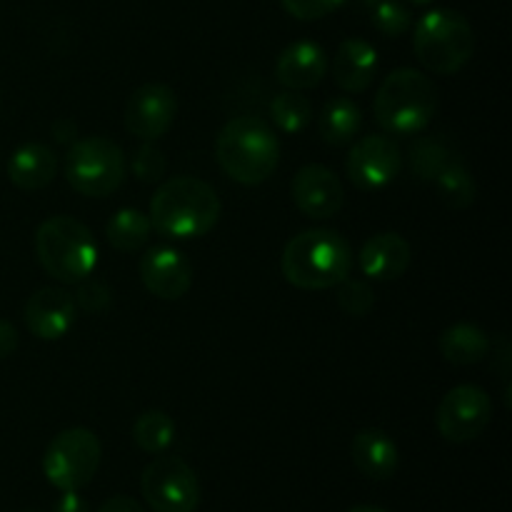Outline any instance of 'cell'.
I'll use <instances>...</instances> for the list:
<instances>
[{
  "label": "cell",
  "instance_id": "6da1fadb",
  "mask_svg": "<svg viewBox=\"0 0 512 512\" xmlns=\"http://www.w3.org/2000/svg\"><path fill=\"white\" fill-rule=\"evenodd\" d=\"M223 205L218 193L205 180L193 175L170 178L155 190L150 200V225L173 240L203 238L218 225Z\"/></svg>",
  "mask_w": 512,
  "mask_h": 512
},
{
  "label": "cell",
  "instance_id": "7a4b0ae2",
  "mask_svg": "<svg viewBox=\"0 0 512 512\" xmlns=\"http://www.w3.org/2000/svg\"><path fill=\"white\" fill-rule=\"evenodd\" d=\"M353 268V248L328 228L303 230L285 243L280 270L293 288L330 290L343 283Z\"/></svg>",
  "mask_w": 512,
  "mask_h": 512
},
{
  "label": "cell",
  "instance_id": "3957f363",
  "mask_svg": "<svg viewBox=\"0 0 512 512\" xmlns=\"http://www.w3.org/2000/svg\"><path fill=\"white\" fill-rule=\"evenodd\" d=\"M215 160L230 180L260 185L280 163V140L265 120L240 115L228 120L215 138Z\"/></svg>",
  "mask_w": 512,
  "mask_h": 512
},
{
  "label": "cell",
  "instance_id": "277c9868",
  "mask_svg": "<svg viewBox=\"0 0 512 512\" xmlns=\"http://www.w3.org/2000/svg\"><path fill=\"white\" fill-rule=\"evenodd\" d=\"M438 110L433 80L415 68H398L385 75L375 93L373 113L390 135H418Z\"/></svg>",
  "mask_w": 512,
  "mask_h": 512
},
{
  "label": "cell",
  "instance_id": "5b68a950",
  "mask_svg": "<svg viewBox=\"0 0 512 512\" xmlns=\"http://www.w3.org/2000/svg\"><path fill=\"white\" fill-rule=\"evenodd\" d=\"M35 255L48 275L60 283H80L98 265V245L85 223L70 215H53L35 230Z\"/></svg>",
  "mask_w": 512,
  "mask_h": 512
},
{
  "label": "cell",
  "instance_id": "8992f818",
  "mask_svg": "<svg viewBox=\"0 0 512 512\" xmlns=\"http://www.w3.org/2000/svg\"><path fill=\"white\" fill-rule=\"evenodd\" d=\"M413 50L433 75H455L475 53L473 25L458 10H430L415 23Z\"/></svg>",
  "mask_w": 512,
  "mask_h": 512
},
{
  "label": "cell",
  "instance_id": "52a82bcc",
  "mask_svg": "<svg viewBox=\"0 0 512 512\" xmlns=\"http://www.w3.org/2000/svg\"><path fill=\"white\" fill-rule=\"evenodd\" d=\"M65 180L70 188L88 198H108L128 175L123 148L103 135H90L70 143L65 153Z\"/></svg>",
  "mask_w": 512,
  "mask_h": 512
},
{
  "label": "cell",
  "instance_id": "ba28073f",
  "mask_svg": "<svg viewBox=\"0 0 512 512\" xmlns=\"http://www.w3.org/2000/svg\"><path fill=\"white\" fill-rule=\"evenodd\" d=\"M103 448L93 430L68 428L55 435L43 455V475L60 493L80 490L95 478Z\"/></svg>",
  "mask_w": 512,
  "mask_h": 512
},
{
  "label": "cell",
  "instance_id": "9c48e42d",
  "mask_svg": "<svg viewBox=\"0 0 512 512\" xmlns=\"http://www.w3.org/2000/svg\"><path fill=\"white\" fill-rule=\"evenodd\" d=\"M140 493L153 512H195L200 505L198 475L178 455H158L145 465Z\"/></svg>",
  "mask_w": 512,
  "mask_h": 512
},
{
  "label": "cell",
  "instance_id": "30bf717a",
  "mask_svg": "<svg viewBox=\"0 0 512 512\" xmlns=\"http://www.w3.org/2000/svg\"><path fill=\"white\" fill-rule=\"evenodd\" d=\"M493 420V400L478 385H455L440 400L435 425L448 443H470L480 438Z\"/></svg>",
  "mask_w": 512,
  "mask_h": 512
},
{
  "label": "cell",
  "instance_id": "8fae6325",
  "mask_svg": "<svg viewBox=\"0 0 512 512\" xmlns=\"http://www.w3.org/2000/svg\"><path fill=\"white\" fill-rule=\"evenodd\" d=\"M403 168V153L388 135H365L355 140L345 160L350 183L365 193H375L393 183Z\"/></svg>",
  "mask_w": 512,
  "mask_h": 512
},
{
  "label": "cell",
  "instance_id": "7c38bea8",
  "mask_svg": "<svg viewBox=\"0 0 512 512\" xmlns=\"http://www.w3.org/2000/svg\"><path fill=\"white\" fill-rule=\"evenodd\" d=\"M175 113V90L165 83H145L130 95L125 105V130L143 143H155L173 128Z\"/></svg>",
  "mask_w": 512,
  "mask_h": 512
},
{
  "label": "cell",
  "instance_id": "4fadbf2b",
  "mask_svg": "<svg viewBox=\"0 0 512 512\" xmlns=\"http://www.w3.org/2000/svg\"><path fill=\"white\" fill-rule=\"evenodd\" d=\"M293 203L305 218L328 220L343 210L345 190L338 175L318 163L303 165L290 183Z\"/></svg>",
  "mask_w": 512,
  "mask_h": 512
},
{
  "label": "cell",
  "instance_id": "5bb4252c",
  "mask_svg": "<svg viewBox=\"0 0 512 512\" xmlns=\"http://www.w3.org/2000/svg\"><path fill=\"white\" fill-rule=\"evenodd\" d=\"M138 273L145 290L160 300H180L193 285V265L178 248L170 245H155L145 250Z\"/></svg>",
  "mask_w": 512,
  "mask_h": 512
},
{
  "label": "cell",
  "instance_id": "9a60e30c",
  "mask_svg": "<svg viewBox=\"0 0 512 512\" xmlns=\"http://www.w3.org/2000/svg\"><path fill=\"white\" fill-rule=\"evenodd\" d=\"M25 328L40 340H60L73 330L78 305L63 288H40L28 298L23 310Z\"/></svg>",
  "mask_w": 512,
  "mask_h": 512
},
{
  "label": "cell",
  "instance_id": "2e32d148",
  "mask_svg": "<svg viewBox=\"0 0 512 512\" xmlns=\"http://www.w3.org/2000/svg\"><path fill=\"white\" fill-rule=\"evenodd\" d=\"M330 70V58L313 40H295L275 63V78L285 90L318 88Z\"/></svg>",
  "mask_w": 512,
  "mask_h": 512
},
{
  "label": "cell",
  "instance_id": "e0dca14e",
  "mask_svg": "<svg viewBox=\"0 0 512 512\" xmlns=\"http://www.w3.org/2000/svg\"><path fill=\"white\" fill-rule=\"evenodd\" d=\"M358 263L370 280L390 283L408 273L410 263H413V250L403 235L378 233L365 240L358 253Z\"/></svg>",
  "mask_w": 512,
  "mask_h": 512
},
{
  "label": "cell",
  "instance_id": "ac0fdd59",
  "mask_svg": "<svg viewBox=\"0 0 512 512\" xmlns=\"http://www.w3.org/2000/svg\"><path fill=\"white\" fill-rule=\"evenodd\" d=\"M378 75V50L363 38H348L333 55V80L345 93H365Z\"/></svg>",
  "mask_w": 512,
  "mask_h": 512
},
{
  "label": "cell",
  "instance_id": "d6986e66",
  "mask_svg": "<svg viewBox=\"0 0 512 512\" xmlns=\"http://www.w3.org/2000/svg\"><path fill=\"white\" fill-rule=\"evenodd\" d=\"M350 458L355 468L370 480H390L398 473V445L380 428L358 430L350 443Z\"/></svg>",
  "mask_w": 512,
  "mask_h": 512
},
{
  "label": "cell",
  "instance_id": "ffe728a7",
  "mask_svg": "<svg viewBox=\"0 0 512 512\" xmlns=\"http://www.w3.org/2000/svg\"><path fill=\"white\" fill-rule=\"evenodd\" d=\"M58 173V158L53 148L43 143H25L10 155L8 178L18 190L33 193V190L48 188Z\"/></svg>",
  "mask_w": 512,
  "mask_h": 512
},
{
  "label": "cell",
  "instance_id": "44dd1931",
  "mask_svg": "<svg viewBox=\"0 0 512 512\" xmlns=\"http://www.w3.org/2000/svg\"><path fill=\"white\" fill-rule=\"evenodd\" d=\"M438 345L440 355L450 365H475L488 358L490 348H493L488 333L473 323H455L445 328Z\"/></svg>",
  "mask_w": 512,
  "mask_h": 512
},
{
  "label": "cell",
  "instance_id": "7402d4cb",
  "mask_svg": "<svg viewBox=\"0 0 512 512\" xmlns=\"http://www.w3.org/2000/svg\"><path fill=\"white\" fill-rule=\"evenodd\" d=\"M360 125H363V113H360L358 103H353L350 98L328 100L318 120L320 138L335 148L353 143L355 135L360 133Z\"/></svg>",
  "mask_w": 512,
  "mask_h": 512
},
{
  "label": "cell",
  "instance_id": "603a6c76",
  "mask_svg": "<svg viewBox=\"0 0 512 512\" xmlns=\"http://www.w3.org/2000/svg\"><path fill=\"white\" fill-rule=\"evenodd\" d=\"M153 225L150 218L138 208H120L105 225L108 243L120 253H138L150 240Z\"/></svg>",
  "mask_w": 512,
  "mask_h": 512
},
{
  "label": "cell",
  "instance_id": "cb8c5ba5",
  "mask_svg": "<svg viewBox=\"0 0 512 512\" xmlns=\"http://www.w3.org/2000/svg\"><path fill=\"white\" fill-rule=\"evenodd\" d=\"M133 443L148 455H163L175 443V423L163 410H145L133 423Z\"/></svg>",
  "mask_w": 512,
  "mask_h": 512
},
{
  "label": "cell",
  "instance_id": "d4e9b609",
  "mask_svg": "<svg viewBox=\"0 0 512 512\" xmlns=\"http://www.w3.org/2000/svg\"><path fill=\"white\" fill-rule=\"evenodd\" d=\"M433 185L435 190H438V198L453 210L468 208V205L475 203V195H478V185H475L470 170L455 158L440 170L438 178L433 180Z\"/></svg>",
  "mask_w": 512,
  "mask_h": 512
},
{
  "label": "cell",
  "instance_id": "484cf974",
  "mask_svg": "<svg viewBox=\"0 0 512 512\" xmlns=\"http://www.w3.org/2000/svg\"><path fill=\"white\" fill-rule=\"evenodd\" d=\"M270 118L278 130L298 135L313 120V103L305 95H300V90H283L270 100Z\"/></svg>",
  "mask_w": 512,
  "mask_h": 512
},
{
  "label": "cell",
  "instance_id": "4316f807",
  "mask_svg": "<svg viewBox=\"0 0 512 512\" xmlns=\"http://www.w3.org/2000/svg\"><path fill=\"white\" fill-rule=\"evenodd\" d=\"M450 160H453V153L438 138L423 135V138H415L413 145H410V170H413L415 178L425 180V183H433Z\"/></svg>",
  "mask_w": 512,
  "mask_h": 512
},
{
  "label": "cell",
  "instance_id": "83f0119b",
  "mask_svg": "<svg viewBox=\"0 0 512 512\" xmlns=\"http://www.w3.org/2000/svg\"><path fill=\"white\" fill-rule=\"evenodd\" d=\"M370 10V23L385 38H400L413 28L410 10L400 0H380Z\"/></svg>",
  "mask_w": 512,
  "mask_h": 512
},
{
  "label": "cell",
  "instance_id": "f1b7e54d",
  "mask_svg": "<svg viewBox=\"0 0 512 512\" xmlns=\"http://www.w3.org/2000/svg\"><path fill=\"white\" fill-rule=\"evenodd\" d=\"M335 288H338V295H335V298H338L340 310H343L345 315H350V318H365V315L375 308V290L370 288L365 280H353L348 275V278L340 285H335Z\"/></svg>",
  "mask_w": 512,
  "mask_h": 512
},
{
  "label": "cell",
  "instance_id": "f546056e",
  "mask_svg": "<svg viewBox=\"0 0 512 512\" xmlns=\"http://www.w3.org/2000/svg\"><path fill=\"white\" fill-rule=\"evenodd\" d=\"M78 290H75L73 300L75 305H78V310H83V313L88 315H103L108 313L110 305H113V290L108 288L105 283H100V280H80Z\"/></svg>",
  "mask_w": 512,
  "mask_h": 512
},
{
  "label": "cell",
  "instance_id": "4dcf8cb0",
  "mask_svg": "<svg viewBox=\"0 0 512 512\" xmlns=\"http://www.w3.org/2000/svg\"><path fill=\"white\" fill-rule=\"evenodd\" d=\"M168 170L165 153L153 143H143L133 155V175L140 183H160Z\"/></svg>",
  "mask_w": 512,
  "mask_h": 512
},
{
  "label": "cell",
  "instance_id": "1f68e13d",
  "mask_svg": "<svg viewBox=\"0 0 512 512\" xmlns=\"http://www.w3.org/2000/svg\"><path fill=\"white\" fill-rule=\"evenodd\" d=\"M345 0H280L283 10L298 20H320L335 13Z\"/></svg>",
  "mask_w": 512,
  "mask_h": 512
},
{
  "label": "cell",
  "instance_id": "d6a6232c",
  "mask_svg": "<svg viewBox=\"0 0 512 512\" xmlns=\"http://www.w3.org/2000/svg\"><path fill=\"white\" fill-rule=\"evenodd\" d=\"M18 350V330L8 320H0V360L10 358Z\"/></svg>",
  "mask_w": 512,
  "mask_h": 512
},
{
  "label": "cell",
  "instance_id": "836d02e7",
  "mask_svg": "<svg viewBox=\"0 0 512 512\" xmlns=\"http://www.w3.org/2000/svg\"><path fill=\"white\" fill-rule=\"evenodd\" d=\"M98 512H145V508L135 498H128V495H113V498L100 505Z\"/></svg>",
  "mask_w": 512,
  "mask_h": 512
},
{
  "label": "cell",
  "instance_id": "e575fe53",
  "mask_svg": "<svg viewBox=\"0 0 512 512\" xmlns=\"http://www.w3.org/2000/svg\"><path fill=\"white\" fill-rule=\"evenodd\" d=\"M53 512H90V508L83 495H78V490H65L55 503Z\"/></svg>",
  "mask_w": 512,
  "mask_h": 512
},
{
  "label": "cell",
  "instance_id": "d590c367",
  "mask_svg": "<svg viewBox=\"0 0 512 512\" xmlns=\"http://www.w3.org/2000/svg\"><path fill=\"white\" fill-rule=\"evenodd\" d=\"M75 123L73 120H68V118H63V120H55L53 123V135H55V140H58V143H63V145H70V143H75Z\"/></svg>",
  "mask_w": 512,
  "mask_h": 512
},
{
  "label": "cell",
  "instance_id": "8d00e7d4",
  "mask_svg": "<svg viewBox=\"0 0 512 512\" xmlns=\"http://www.w3.org/2000/svg\"><path fill=\"white\" fill-rule=\"evenodd\" d=\"M345 512H385V510L373 508V505H355V508H350V510H345Z\"/></svg>",
  "mask_w": 512,
  "mask_h": 512
},
{
  "label": "cell",
  "instance_id": "74e56055",
  "mask_svg": "<svg viewBox=\"0 0 512 512\" xmlns=\"http://www.w3.org/2000/svg\"><path fill=\"white\" fill-rule=\"evenodd\" d=\"M408 3H413V5H428V3H433V0H408Z\"/></svg>",
  "mask_w": 512,
  "mask_h": 512
},
{
  "label": "cell",
  "instance_id": "f35d334b",
  "mask_svg": "<svg viewBox=\"0 0 512 512\" xmlns=\"http://www.w3.org/2000/svg\"><path fill=\"white\" fill-rule=\"evenodd\" d=\"M375 3H380V0H365V5H368V8H373Z\"/></svg>",
  "mask_w": 512,
  "mask_h": 512
},
{
  "label": "cell",
  "instance_id": "ab89813d",
  "mask_svg": "<svg viewBox=\"0 0 512 512\" xmlns=\"http://www.w3.org/2000/svg\"><path fill=\"white\" fill-rule=\"evenodd\" d=\"M28 512H38V510H28Z\"/></svg>",
  "mask_w": 512,
  "mask_h": 512
}]
</instances>
